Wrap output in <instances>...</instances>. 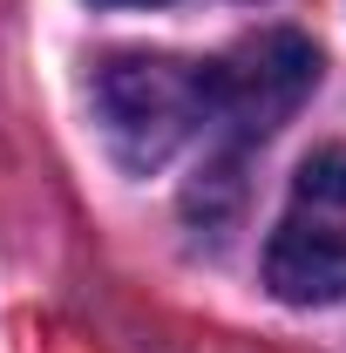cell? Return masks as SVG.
<instances>
[{"label":"cell","mask_w":346,"mask_h":353,"mask_svg":"<svg viewBox=\"0 0 346 353\" xmlns=\"http://www.w3.org/2000/svg\"><path fill=\"white\" fill-rule=\"evenodd\" d=\"M312 88H319V48L292 28H265L204 68V123L238 143H258L299 116Z\"/></svg>","instance_id":"cell-2"},{"label":"cell","mask_w":346,"mask_h":353,"mask_svg":"<svg viewBox=\"0 0 346 353\" xmlns=\"http://www.w3.org/2000/svg\"><path fill=\"white\" fill-rule=\"evenodd\" d=\"M265 285L285 306H340L346 299V224L285 218L265 245Z\"/></svg>","instance_id":"cell-3"},{"label":"cell","mask_w":346,"mask_h":353,"mask_svg":"<svg viewBox=\"0 0 346 353\" xmlns=\"http://www.w3.org/2000/svg\"><path fill=\"white\" fill-rule=\"evenodd\" d=\"M102 7H163V0H102Z\"/></svg>","instance_id":"cell-5"},{"label":"cell","mask_w":346,"mask_h":353,"mask_svg":"<svg viewBox=\"0 0 346 353\" xmlns=\"http://www.w3.org/2000/svg\"><path fill=\"white\" fill-rule=\"evenodd\" d=\"M292 190L312 211H346V150H312L292 176Z\"/></svg>","instance_id":"cell-4"},{"label":"cell","mask_w":346,"mask_h":353,"mask_svg":"<svg viewBox=\"0 0 346 353\" xmlns=\"http://www.w3.org/2000/svg\"><path fill=\"white\" fill-rule=\"evenodd\" d=\"M95 123L123 170H163L204 130V68L170 54H109L95 68Z\"/></svg>","instance_id":"cell-1"}]
</instances>
